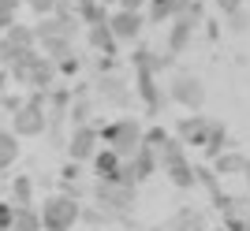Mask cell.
<instances>
[{"label":"cell","instance_id":"5b68a950","mask_svg":"<svg viewBox=\"0 0 250 231\" xmlns=\"http://www.w3.org/2000/svg\"><path fill=\"white\" fill-rule=\"evenodd\" d=\"M168 101L179 108H187V112H202L206 105V82H202L194 71H176L168 78Z\"/></svg>","mask_w":250,"mask_h":231},{"label":"cell","instance_id":"83f0119b","mask_svg":"<svg viewBox=\"0 0 250 231\" xmlns=\"http://www.w3.org/2000/svg\"><path fill=\"white\" fill-rule=\"evenodd\" d=\"M79 224H90V228H101V224H112L108 212H101L97 205H83L79 209Z\"/></svg>","mask_w":250,"mask_h":231},{"label":"cell","instance_id":"7a4b0ae2","mask_svg":"<svg viewBox=\"0 0 250 231\" xmlns=\"http://www.w3.org/2000/svg\"><path fill=\"white\" fill-rule=\"evenodd\" d=\"M90 194H94V205L101 212H108L112 220H127V212L138 205V187H131V183L97 179L94 187H90Z\"/></svg>","mask_w":250,"mask_h":231},{"label":"cell","instance_id":"6da1fadb","mask_svg":"<svg viewBox=\"0 0 250 231\" xmlns=\"http://www.w3.org/2000/svg\"><path fill=\"white\" fill-rule=\"evenodd\" d=\"M157 172H165V179L176 190H194V164L187 157V146L179 138H168L157 149Z\"/></svg>","mask_w":250,"mask_h":231},{"label":"cell","instance_id":"8fae6325","mask_svg":"<svg viewBox=\"0 0 250 231\" xmlns=\"http://www.w3.org/2000/svg\"><path fill=\"white\" fill-rule=\"evenodd\" d=\"M94 94L101 97L104 105H112V108H131L135 105V90L120 78L116 71H108V75H97V82H94Z\"/></svg>","mask_w":250,"mask_h":231},{"label":"cell","instance_id":"8d00e7d4","mask_svg":"<svg viewBox=\"0 0 250 231\" xmlns=\"http://www.w3.org/2000/svg\"><path fill=\"white\" fill-rule=\"evenodd\" d=\"M52 15H75V0H56V4H52Z\"/></svg>","mask_w":250,"mask_h":231},{"label":"cell","instance_id":"4dcf8cb0","mask_svg":"<svg viewBox=\"0 0 250 231\" xmlns=\"http://www.w3.org/2000/svg\"><path fill=\"white\" fill-rule=\"evenodd\" d=\"M83 179V164H75V160H67L60 168V183H79Z\"/></svg>","mask_w":250,"mask_h":231},{"label":"cell","instance_id":"d4e9b609","mask_svg":"<svg viewBox=\"0 0 250 231\" xmlns=\"http://www.w3.org/2000/svg\"><path fill=\"white\" fill-rule=\"evenodd\" d=\"M4 38L15 41V45H22V49H38V45H34V26H26V22H19V19L4 30Z\"/></svg>","mask_w":250,"mask_h":231},{"label":"cell","instance_id":"836d02e7","mask_svg":"<svg viewBox=\"0 0 250 231\" xmlns=\"http://www.w3.org/2000/svg\"><path fill=\"white\" fill-rule=\"evenodd\" d=\"M19 105H22V97H19V94H11V90H8L4 97H0V112H4V116H11Z\"/></svg>","mask_w":250,"mask_h":231},{"label":"cell","instance_id":"b9f144b4","mask_svg":"<svg viewBox=\"0 0 250 231\" xmlns=\"http://www.w3.org/2000/svg\"><path fill=\"white\" fill-rule=\"evenodd\" d=\"M101 4H104V8H112V4H116V0H101Z\"/></svg>","mask_w":250,"mask_h":231},{"label":"cell","instance_id":"7c38bea8","mask_svg":"<svg viewBox=\"0 0 250 231\" xmlns=\"http://www.w3.org/2000/svg\"><path fill=\"white\" fill-rule=\"evenodd\" d=\"M206 131H209V116L190 112V116H183V119L176 123L172 138H179L183 146H194V149H202V142H206Z\"/></svg>","mask_w":250,"mask_h":231},{"label":"cell","instance_id":"277c9868","mask_svg":"<svg viewBox=\"0 0 250 231\" xmlns=\"http://www.w3.org/2000/svg\"><path fill=\"white\" fill-rule=\"evenodd\" d=\"M79 201L67 198V194H45V201L38 205V216H42V228L45 231H75V224H79Z\"/></svg>","mask_w":250,"mask_h":231},{"label":"cell","instance_id":"ba28073f","mask_svg":"<svg viewBox=\"0 0 250 231\" xmlns=\"http://www.w3.org/2000/svg\"><path fill=\"white\" fill-rule=\"evenodd\" d=\"M101 138H97V123H86V127H71L67 131V160H75V164H90L94 160V153L101 146H97Z\"/></svg>","mask_w":250,"mask_h":231},{"label":"cell","instance_id":"603a6c76","mask_svg":"<svg viewBox=\"0 0 250 231\" xmlns=\"http://www.w3.org/2000/svg\"><path fill=\"white\" fill-rule=\"evenodd\" d=\"M15 160H19V138L8 127H0V175L8 168H15Z\"/></svg>","mask_w":250,"mask_h":231},{"label":"cell","instance_id":"e575fe53","mask_svg":"<svg viewBox=\"0 0 250 231\" xmlns=\"http://www.w3.org/2000/svg\"><path fill=\"white\" fill-rule=\"evenodd\" d=\"M11 220H15V205H11V201H0V231H8Z\"/></svg>","mask_w":250,"mask_h":231},{"label":"cell","instance_id":"ffe728a7","mask_svg":"<svg viewBox=\"0 0 250 231\" xmlns=\"http://www.w3.org/2000/svg\"><path fill=\"white\" fill-rule=\"evenodd\" d=\"M8 201L15 205V209L34 205V179L30 175H11L8 179Z\"/></svg>","mask_w":250,"mask_h":231},{"label":"cell","instance_id":"4fadbf2b","mask_svg":"<svg viewBox=\"0 0 250 231\" xmlns=\"http://www.w3.org/2000/svg\"><path fill=\"white\" fill-rule=\"evenodd\" d=\"M194 30H198V26H194L190 19H183V15L172 19V22H168V34H165V49L172 56H183L190 49V41H194Z\"/></svg>","mask_w":250,"mask_h":231},{"label":"cell","instance_id":"9a60e30c","mask_svg":"<svg viewBox=\"0 0 250 231\" xmlns=\"http://www.w3.org/2000/svg\"><path fill=\"white\" fill-rule=\"evenodd\" d=\"M187 4H190V0H149V4H146V22H153V26H165V22L179 19Z\"/></svg>","mask_w":250,"mask_h":231},{"label":"cell","instance_id":"2e32d148","mask_svg":"<svg viewBox=\"0 0 250 231\" xmlns=\"http://www.w3.org/2000/svg\"><path fill=\"white\" fill-rule=\"evenodd\" d=\"M209 168L217 172V179H228V175H243V168H247V153H239V149H224V153H217V157L209 160Z\"/></svg>","mask_w":250,"mask_h":231},{"label":"cell","instance_id":"cb8c5ba5","mask_svg":"<svg viewBox=\"0 0 250 231\" xmlns=\"http://www.w3.org/2000/svg\"><path fill=\"white\" fill-rule=\"evenodd\" d=\"M8 231H45L42 216H38V205H26V209H15V220Z\"/></svg>","mask_w":250,"mask_h":231},{"label":"cell","instance_id":"e0dca14e","mask_svg":"<svg viewBox=\"0 0 250 231\" xmlns=\"http://www.w3.org/2000/svg\"><path fill=\"white\" fill-rule=\"evenodd\" d=\"M86 45H90L97 56H120V45H116L108 22H101V26H86Z\"/></svg>","mask_w":250,"mask_h":231},{"label":"cell","instance_id":"30bf717a","mask_svg":"<svg viewBox=\"0 0 250 231\" xmlns=\"http://www.w3.org/2000/svg\"><path fill=\"white\" fill-rule=\"evenodd\" d=\"M149 175H157V153L146 146H138L131 157L120 164V183H131V187H138V183H146Z\"/></svg>","mask_w":250,"mask_h":231},{"label":"cell","instance_id":"7402d4cb","mask_svg":"<svg viewBox=\"0 0 250 231\" xmlns=\"http://www.w3.org/2000/svg\"><path fill=\"white\" fill-rule=\"evenodd\" d=\"M75 15L83 26H101L108 22V8H104L101 0H75Z\"/></svg>","mask_w":250,"mask_h":231},{"label":"cell","instance_id":"5bb4252c","mask_svg":"<svg viewBox=\"0 0 250 231\" xmlns=\"http://www.w3.org/2000/svg\"><path fill=\"white\" fill-rule=\"evenodd\" d=\"M168 231H209L206 209H194V205H179L168 220Z\"/></svg>","mask_w":250,"mask_h":231},{"label":"cell","instance_id":"9c48e42d","mask_svg":"<svg viewBox=\"0 0 250 231\" xmlns=\"http://www.w3.org/2000/svg\"><path fill=\"white\" fill-rule=\"evenodd\" d=\"M142 26H146L142 11H124V8L108 11V30H112L116 45H135L142 38Z\"/></svg>","mask_w":250,"mask_h":231},{"label":"cell","instance_id":"7bdbcfd3","mask_svg":"<svg viewBox=\"0 0 250 231\" xmlns=\"http://www.w3.org/2000/svg\"><path fill=\"white\" fill-rule=\"evenodd\" d=\"M217 231H224V228H217Z\"/></svg>","mask_w":250,"mask_h":231},{"label":"cell","instance_id":"1f68e13d","mask_svg":"<svg viewBox=\"0 0 250 231\" xmlns=\"http://www.w3.org/2000/svg\"><path fill=\"white\" fill-rule=\"evenodd\" d=\"M228 26H231L235 34H247V30H250V15H247V8L235 11V15H228Z\"/></svg>","mask_w":250,"mask_h":231},{"label":"cell","instance_id":"4316f807","mask_svg":"<svg viewBox=\"0 0 250 231\" xmlns=\"http://www.w3.org/2000/svg\"><path fill=\"white\" fill-rule=\"evenodd\" d=\"M79 71H83V56H79V49H71L67 56L56 60V75H63V78H75Z\"/></svg>","mask_w":250,"mask_h":231},{"label":"cell","instance_id":"44dd1931","mask_svg":"<svg viewBox=\"0 0 250 231\" xmlns=\"http://www.w3.org/2000/svg\"><path fill=\"white\" fill-rule=\"evenodd\" d=\"M75 49V38H67V34H49V38H38V53L49 56L52 63L60 60V56H67Z\"/></svg>","mask_w":250,"mask_h":231},{"label":"cell","instance_id":"d6986e66","mask_svg":"<svg viewBox=\"0 0 250 231\" xmlns=\"http://www.w3.org/2000/svg\"><path fill=\"white\" fill-rule=\"evenodd\" d=\"M90 164H94V175H97V179H112V183H120V164H124V160L116 157V153H112L108 146H101V149H97Z\"/></svg>","mask_w":250,"mask_h":231},{"label":"cell","instance_id":"f546056e","mask_svg":"<svg viewBox=\"0 0 250 231\" xmlns=\"http://www.w3.org/2000/svg\"><path fill=\"white\" fill-rule=\"evenodd\" d=\"M52 4L56 0H22V8H30L38 19H45V15H52Z\"/></svg>","mask_w":250,"mask_h":231},{"label":"cell","instance_id":"d6a6232c","mask_svg":"<svg viewBox=\"0 0 250 231\" xmlns=\"http://www.w3.org/2000/svg\"><path fill=\"white\" fill-rule=\"evenodd\" d=\"M224 231H250V216H224Z\"/></svg>","mask_w":250,"mask_h":231},{"label":"cell","instance_id":"8992f818","mask_svg":"<svg viewBox=\"0 0 250 231\" xmlns=\"http://www.w3.org/2000/svg\"><path fill=\"white\" fill-rule=\"evenodd\" d=\"M8 131L15 138H45V131H49V116H45L42 105H34V101L22 97V105L8 116Z\"/></svg>","mask_w":250,"mask_h":231},{"label":"cell","instance_id":"52a82bcc","mask_svg":"<svg viewBox=\"0 0 250 231\" xmlns=\"http://www.w3.org/2000/svg\"><path fill=\"white\" fill-rule=\"evenodd\" d=\"M135 101L142 108H146V116H161V108H165V86H161V78H157L149 67H135Z\"/></svg>","mask_w":250,"mask_h":231},{"label":"cell","instance_id":"f1b7e54d","mask_svg":"<svg viewBox=\"0 0 250 231\" xmlns=\"http://www.w3.org/2000/svg\"><path fill=\"white\" fill-rule=\"evenodd\" d=\"M172 63H176V56L168 53V49H165V53H153V49H149V71H153L157 78H161V75H165Z\"/></svg>","mask_w":250,"mask_h":231},{"label":"cell","instance_id":"3957f363","mask_svg":"<svg viewBox=\"0 0 250 231\" xmlns=\"http://www.w3.org/2000/svg\"><path fill=\"white\" fill-rule=\"evenodd\" d=\"M97 138H101L120 160H127L138 146H142V123H138L135 116H120V119H112V123L97 127Z\"/></svg>","mask_w":250,"mask_h":231},{"label":"cell","instance_id":"74e56055","mask_svg":"<svg viewBox=\"0 0 250 231\" xmlns=\"http://www.w3.org/2000/svg\"><path fill=\"white\" fill-rule=\"evenodd\" d=\"M149 0H116V8H124V11H142Z\"/></svg>","mask_w":250,"mask_h":231},{"label":"cell","instance_id":"f35d334b","mask_svg":"<svg viewBox=\"0 0 250 231\" xmlns=\"http://www.w3.org/2000/svg\"><path fill=\"white\" fill-rule=\"evenodd\" d=\"M8 90H11V78H8V71H4V67H0V97L8 94Z\"/></svg>","mask_w":250,"mask_h":231},{"label":"cell","instance_id":"484cf974","mask_svg":"<svg viewBox=\"0 0 250 231\" xmlns=\"http://www.w3.org/2000/svg\"><path fill=\"white\" fill-rule=\"evenodd\" d=\"M168 138H172V131H168V127H165V123H153V127H142V146H146V149H153V153H157V149H161V146H165Z\"/></svg>","mask_w":250,"mask_h":231},{"label":"cell","instance_id":"ac0fdd59","mask_svg":"<svg viewBox=\"0 0 250 231\" xmlns=\"http://www.w3.org/2000/svg\"><path fill=\"white\" fill-rule=\"evenodd\" d=\"M228 149V127L220 123V119H209V131H206V142H202V157L213 160L217 153Z\"/></svg>","mask_w":250,"mask_h":231},{"label":"cell","instance_id":"d590c367","mask_svg":"<svg viewBox=\"0 0 250 231\" xmlns=\"http://www.w3.org/2000/svg\"><path fill=\"white\" fill-rule=\"evenodd\" d=\"M217 4V11L228 19V15H235V11H243V0H213Z\"/></svg>","mask_w":250,"mask_h":231},{"label":"cell","instance_id":"ab89813d","mask_svg":"<svg viewBox=\"0 0 250 231\" xmlns=\"http://www.w3.org/2000/svg\"><path fill=\"white\" fill-rule=\"evenodd\" d=\"M243 179H247V190H250V157H247V168H243Z\"/></svg>","mask_w":250,"mask_h":231},{"label":"cell","instance_id":"60d3db41","mask_svg":"<svg viewBox=\"0 0 250 231\" xmlns=\"http://www.w3.org/2000/svg\"><path fill=\"white\" fill-rule=\"evenodd\" d=\"M0 127H8V116H4V112H0Z\"/></svg>","mask_w":250,"mask_h":231}]
</instances>
